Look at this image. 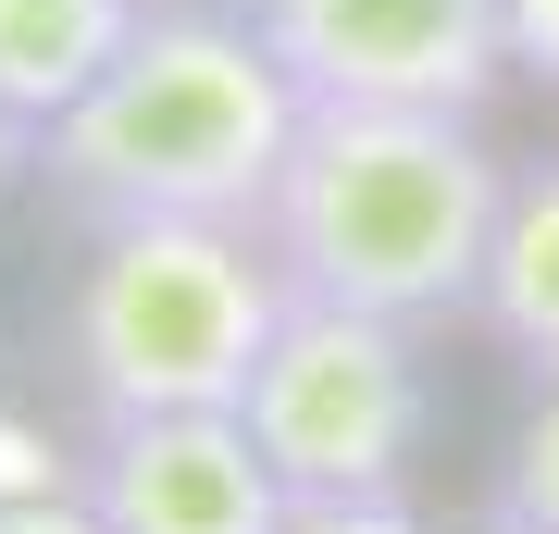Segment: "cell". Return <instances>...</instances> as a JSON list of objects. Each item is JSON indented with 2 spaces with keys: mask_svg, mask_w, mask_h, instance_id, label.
<instances>
[{
  "mask_svg": "<svg viewBox=\"0 0 559 534\" xmlns=\"http://www.w3.org/2000/svg\"><path fill=\"white\" fill-rule=\"evenodd\" d=\"M311 99L249 13L150 0V25L75 112L38 138V175L75 224H261Z\"/></svg>",
  "mask_w": 559,
  "mask_h": 534,
  "instance_id": "6da1fadb",
  "label": "cell"
},
{
  "mask_svg": "<svg viewBox=\"0 0 559 534\" xmlns=\"http://www.w3.org/2000/svg\"><path fill=\"white\" fill-rule=\"evenodd\" d=\"M510 212V162L485 150V112H360L311 99L299 150L261 199L274 274L323 311L460 323L485 298V249Z\"/></svg>",
  "mask_w": 559,
  "mask_h": 534,
  "instance_id": "7a4b0ae2",
  "label": "cell"
},
{
  "mask_svg": "<svg viewBox=\"0 0 559 534\" xmlns=\"http://www.w3.org/2000/svg\"><path fill=\"white\" fill-rule=\"evenodd\" d=\"M286 298L299 286L274 274L261 224H87V261L62 286V373L87 423L237 411Z\"/></svg>",
  "mask_w": 559,
  "mask_h": 534,
  "instance_id": "3957f363",
  "label": "cell"
},
{
  "mask_svg": "<svg viewBox=\"0 0 559 534\" xmlns=\"http://www.w3.org/2000/svg\"><path fill=\"white\" fill-rule=\"evenodd\" d=\"M237 423L286 473V497H411V460L436 448L423 323L286 298V323H274V348H261Z\"/></svg>",
  "mask_w": 559,
  "mask_h": 534,
  "instance_id": "277c9868",
  "label": "cell"
},
{
  "mask_svg": "<svg viewBox=\"0 0 559 534\" xmlns=\"http://www.w3.org/2000/svg\"><path fill=\"white\" fill-rule=\"evenodd\" d=\"M249 25L299 75V99L360 112H485L510 75L498 0H249Z\"/></svg>",
  "mask_w": 559,
  "mask_h": 534,
  "instance_id": "5b68a950",
  "label": "cell"
},
{
  "mask_svg": "<svg viewBox=\"0 0 559 534\" xmlns=\"http://www.w3.org/2000/svg\"><path fill=\"white\" fill-rule=\"evenodd\" d=\"M75 497L112 534H286V473L261 460L237 411H138V423H87Z\"/></svg>",
  "mask_w": 559,
  "mask_h": 534,
  "instance_id": "8992f818",
  "label": "cell"
},
{
  "mask_svg": "<svg viewBox=\"0 0 559 534\" xmlns=\"http://www.w3.org/2000/svg\"><path fill=\"white\" fill-rule=\"evenodd\" d=\"M138 25H150V0H0V112H25L50 138V124L124 62Z\"/></svg>",
  "mask_w": 559,
  "mask_h": 534,
  "instance_id": "52a82bcc",
  "label": "cell"
},
{
  "mask_svg": "<svg viewBox=\"0 0 559 534\" xmlns=\"http://www.w3.org/2000/svg\"><path fill=\"white\" fill-rule=\"evenodd\" d=\"M473 323L522 360V373H559V150L510 162V212H498V249H485Z\"/></svg>",
  "mask_w": 559,
  "mask_h": 534,
  "instance_id": "ba28073f",
  "label": "cell"
},
{
  "mask_svg": "<svg viewBox=\"0 0 559 534\" xmlns=\"http://www.w3.org/2000/svg\"><path fill=\"white\" fill-rule=\"evenodd\" d=\"M498 497H510L522 522H547V534H559V373H535V397H522L510 460H498Z\"/></svg>",
  "mask_w": 559,
  "mask_h": 534,
  "instance_id": "9c48e42d",
  "label": "cell"
},
{
  "mask_svg": "<svg viewBox=\"0 0 559 534\" xmlns=\"http://www.w3.org/2000/svg\"><path fill=\"white\" fill-rule=\"evenodd\" d=\"M286 534H436V522H423L411 497H299Z\"/></svg>",
  "mask_w": 559,
  "mask_h": 534,
  "instance_id": "30bf717a",
  "label": "cell"
},
{
  "mask_svg": "<svg viewBox=\"0 0 559 534\" xmlns=\"http://www.w3.org/2000/svg\"><path fill=\"white\" fill-rule=\"evenodd\" d=\"M0 534H112V522L75 485H50V497H0Z\"/></svg>",
  "mask_w": 559,
  "mask_h": 534,
  "instance_id": "8fae6325",
  "label": "cell"
},
{
  "mask_svg": "<svg viewBox=\"0 0 559 534\" xmlns=\"http://www.w3.org/2000/svg\"><path fill=\"white\" fill-rule=\"evenodd\" d=\"M498 13H510V75L559 87V0H498Z\"/></svg>",
  "mask_w": 559,
  "mask_h": 534,
  "instance_id": "7c38bea8",
  "label": "cell"
},
{
  "mask_svg": "<svg viewBox=\"0 0 559 534\" xmlns=\"http://www.w3.org/2000/svg\"><path fill=\"white\" fill-rule=\"evenodd\" d=\"M25 175H38V124H25V112H0V199H13Z\"/></svg>",
  "mask_w": 559,
  "mask_h": 534,
  "instance_id": "4fadbf2b",
  "label": "cell"
},
{
  "mask_svg": "<svg viewBox=\"0 0 559 534\" xmlns=\"http://www.w3.org/2000/svg\"><path fill=\"white\" fill-rule=\"evenodd\" d=\"M473 534H547V522H522V510H510V497H498V510H485Z\"/></svg>",
  "mask_w": 559,
  "mask_h": 534,
  "instance_id": "5bb4252c",
  "label": "cell"
}]
</instances>
